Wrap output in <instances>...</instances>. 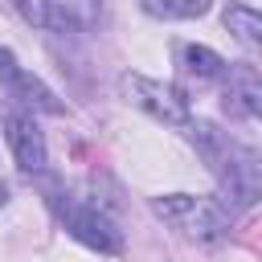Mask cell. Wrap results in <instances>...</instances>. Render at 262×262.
Listing matches in <instances>:
<instances>
[{
	"label": "cell",
	"instance_id": "1",
	"mask_svg": "<svg viewBox=\"0 0 262 262\" xmlns=\"http://www.w3.org/2000/svg\"><path fill=\"white\" fill-rule=\"evenodd\" d=\"M188 135H192L196 151L205 156V164H209V172H213V180H217V188H221V205H225L229 213L250 209V205L262 196L258 160H250V156H246V151H242L225 131H217L213 123L192 119Z\"/></svg>",
	"mask_w": 262,
	"mask_h": 262
},
{
	"label": "cell",
	"instance_id": "2",
	"mask_svg": "<svg viewBox=\"0 0 262 262\" xmlns=\"http://www.w3.org/2000/svg\"><path fill=\"white\" fill-rule=\"evenodd\" d=\"M221 123L225 135L262 164V78L250 66H225L221 74Z\"/></svg>",
	"mask_w": 262,
	"mask_h": 262
},
{
	"label": "cell",
	"instance_id": "3",
	"mask_svg": "<svg viewBox=\"0 0 262 262\" xmlns=\"http://www.w3.org/2000/svg\"><path fill=\"white\" fill-rule=\"evenodd\" d=\"M151 209L176 233H184L188 242H201V246L221 242L229 233V217H233L217 196H196V192H164L151 201Z\"/></svg>",
	"mask_w": 262,
	"mask_h": 262
},
{
	"label": "cell",
	"instance_id": "4",
	"mask_svg": "<svg viewBox=\"0 0 262 262\" xmlns=\"http://www.w3.org/2000/svg\"><path fill=\"white\" fill-rule=\"evenodd\" d=\"M45 201H49L53 217L61 221V229H66L74 242H82V246L94 250V254H123V229H119L102 209H94V205L61 192V188H45Z\"/></svg>",
	"mask_w": 262,
	"mask_h": 262
},
{
	"label": "cell",
	"instance_id": "5",
	"mask_svg": "<svg viewBox=\"0 0 262 262\" xmlns=\"http://www.w3.org/2000/svg\"><path fill=\"white\" fill-rule=\"evenodd\" d=\"M119 94H123L135 111L151 115V119H156V123H164V127H180V131H188V127H192L188 98H184L172 82H160V78H147V74L127 70V74H119Z\"/></svg>",
	"mask_w": 262,
	"mask_h": 262
},
{
	"label": "cell",
	"instance_id": "6",
	"mask_svg": "<svg viewBox=\"0 0 262 262\" xmlns=\"http://www.w3.org/2000/svg\"><path fill=\"white\" fill-rule=\"evenodd\" d=\"M0 82L8 86V94L12 98H20V102H29L33 111H45V115H66V102L37 78V74H29L20 61H16V53L8 49V45H0Z\"/></svg>",
	"mask_w": 262,
	"mask_h": 262
},
{
	"label": "cell",
	"instance_id": "7",
	"mask_svg": "<svg viewBox=\"0 0 262 262\" xmlns=\"http://www.w3.org/2000/svg\"><path fill=\"white\" fill-rule=\"evenodd\" d=\"M4 139H8V151H12V160H16V168H20L25 176H37V172L49 164L45 131L37 127V119H33V115L12 111V115L4 119Z\"/></svg>",
	"mask_w": 262,
	"mask_h": 262
},
{
	"label": "cell",
	"instance_id": "8",
	"mask_svg": "<svg viewBox=\"0 0 262 262\" xmlns=\"http://www.w3.org/2000/svg\"><path fill=\"white\" fill-rule=\"evenodd\" d=\"M221 25L246 45V49H258L262 53V8H250L242 0H229L221 8Z\"/></svg>",
	"mask_w": 262,
	"mask_h": 262
},
{
	"label": "cell",
	"instance_id": "9",
	"mask_svg": "<svg viewBox=\"0 0 262 262\" xmlns=\"http://www.w3.org/2000/svg\"><path fill=\"white\" fill-rule=\"evenodd\" d=\"M180 66H184V74H192L196 82H217L229 61H225L217 49H209V45H180Z\"/></svg>",
	"mask_w": 262,
	"mask_h": 262
},
{
	"label": "cell",
	"instance_id": "10",
	"mask_svg": "<svg viewBox=\"0 0 262 262\" xmlns=\"http://www.w3.org/2000/svg\"><path fill=\"white\" fill-rule=\"evenodd\" d=\"M139 8L156 20H196L213 8V0H139Z\"/></svg>",
	"mask_w": 262,
	"mask_h": 262
},
{
	"label": "cell",
	"instance_id": "11",
	"mask_svg": "<svg viewBox=\"0 0 262 262\" xmlns=\"http://www.w3.org/2000/svg\"><path fill=\"white\" fill-rule=\"evenodd\" d=\"M12 8H16L29 25H37V29H61V25H66L57 0H12Z\"/></svg>",
	"mask_w": 262,
	"mask_h": 262
},
{
	"label": "cell",
	"instance_id": "12",
	"mask_svg": "<svg viewBox=\"0 0 262 262\" xmlns=\"http://www.w3.org/2000/svg\"><path fill=\"white\" fill-rule=\"evenodd\" d=\"M4 201H8V184L0 180V205H4Z\"/></svg>",
	"mask_w": 262,
	"mask_h": 262
}]
</instances>
